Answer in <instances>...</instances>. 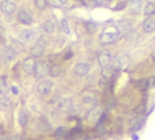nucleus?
Masks as SVG:
<instances>
[{"instance_id": "nucleus-12", "label": "nucleus", "mask_w": 155, "mask_h": 140, "mask_svg": "<svg viewBox=\"0 0 155 140\" xmlns=\"http://www.w3.org/2000/svg\"><path fill=\"white\" fill-rule=\"evenodd\" d=\"M142 6V0H129V7L133 14H139Z\"/></svg>"}, {"instance_id": "nucleus-9", "label": "nucleus", "mask_w": 155, "mask_h": 140, "mask_svg": "<svg viewBox=\"0 0 155 140\" xmlns=\"http://www.w3.org/2000/svg\"><path fill=\"white\" fill-rule=\"evenodd\" d=\"M116 29L117 31H119V33L125 35L128 33L131 30V24L129 21H126V20H122L119 21L116 24Z\"/></svg>"}, {"instance_id": "nucleus-39", "label": "nucleus", "mask_w": 155, "mask_h": 140, "mask_svg": "<svg viewBox=\"0 0 155 140\" xmlns=\"http://www.w3.org/2000/svg\"><path fill=\"white\" fill-rule=\"evenodd\" d=\"M90 1H92V0H90Z\"/></svg>"}, {"instance_id": "nucleus-33", "label": "nucleus", "mask_w": 155, "mask_h": 140, "mask_svg": "<svg viewBox=\"0 0 155 140\" xmlns=\"http://www.w3.org/2000/svg\"><path fill=\"white\" fill-rule=\"evenodd\" d=\"M12 92L14 93L15 95H17L18 94V88L16 87H12Z\"/></svg>"}, {"instance_id": "nucleus-27", "label": "nucleus", "mask_w": 155, "mask_h": 140, "mask_svg": "<svg viewBox=\"0 0 155 140\" xmlns=\"http://www.w3.org/2000/svg\"><path fill=\"white\" fill-rule=\"evenodd\" d=\"M136 87L140 90H145L148 87V81L146 82L145 80H139L136 83Z\"/></svg>"}, {"instance_id": "nucleus-10", "label": "nucleus", "mask_w": 155, "mask_h": 140, "mask_svg": "<svg viewBox=\"0 0 155 140\" xmlns=\"http://www.w3.org/2000/svg\"><path fill=\"white\" fill-rule=\"evenodd\" d=\"M30 53L32 54L33 57L35 58H41L42 55L44 53V46L42 43H40V41L35 45L34 46H32L30 49Z\"/></svg>"}, {"instance_id": "nucleus-30", "label": "nucleus", "mask_w": 155, "mask_h": 140, "mask_svg": "<svg viewBox=\"0 0 155 140\" xmlns=\"http://www.w3.org/2000/svg\"><path fill=\"white\" fill-rule=\"evenodd\" d=\"M96 28H97L96 25L94 24V23H92V22H89V23L86 24V29H87V31L90 32V33H92V34L94 33V32L96 31Z\"/></svg>"}, {"instance_id": "nucleus-21", "label": "nucleus", "mask_w": 155, "mask_h": 140, "mask_svg": "<svg viewBox=\"0 0 155 140\" xmlns=\"http://www.w3.org/2000/svg\"><path fill=\"white\" fill-rule=\"evenodd\" d=\"M113 71H114V68H112V67H104L103 68V71H102V75L104 76V78L108 79L112 77V76L113 75Z\"/></svg>"}, {"instance_id": "nucleus-19", "label": "nucleus", "mask_w": 155, "mask_h": 140, "mask_svg": "<svg viewBox=\"0 0 155 140\" xmlns=\"http://www.w3.org/2000/svg\"><path fill=\"white\" fill-rule=\"evenodd\" d=\"M18 122L22 126H25L27 122H28V116L23 110L20 111L19 114H18Z\"/></svg>"}, {"instance_id": "nucleus-23", "label": "nucleus", "mask_w": 155, "mask_h": 140, "mask_svg": "<svg viewBox=\"0 0 155 140\" xmlns=\"http://www.w3.org/2000/svg\"><path fill=\"white\" fill-rule=\"evenodd\" d=\"M49 73L52 77H58L61 74V69L58 66H56V65H54V66H52L50 68Z\"/></svg>"}, {"instance_id": "nucleus-1", "label": "nucleus", "mask_w": 155, "mask_h": 140, "mask_svg": "<svg viewBox=\"0 0 155 140\" xmlns=\"http://www.w3.org/2000/svg\"><path fill=\"white\" fill-rule=\"evenodd\" d=\"M49 72V68L47 67V65L45 64L43 61L37 62L35 65V76L37 77V78H43Z\"/></svg>"}, {"instance_id": "nucleus-2", "label": "nucleus", "mask_w": 155, "mask_h": 140, "mask_svg": "<svg viewBox=\"0 0 155 140\" xmlns=\"http://www.w3.org/2000/svg\"><path fill=\"white\" fill-rule=\"evenodd\" d=\"M52 87L53 82L50 79H44L38 84L37 87H36V90L41 95H47L52 90Z\"/></svg>"}, {"instance_id": "nucleus-14", "label": "nucleus", "mask_w": 155, "mask_h": 140, "mask_svg": "<svg viewBox=\"0 0 155 140\" xmlns=\"http://www.w3.org/2000/svg\"><path fill=\"white\" fill-rule=\"evenodd\" d=\"M35 34L28 29H25L19 34V40L24 43H28L33 40Z\"/></svg>"}, {"instance_id": "nucleus-37", "label": "nucleus", "mask_w": 155, "mask_h": 140, "mask_svg": "<svg viewBox=\"0 0 155 140\" xmlns=\"http://www.w3.org/2000/svg\"><path fill=\"white\" fill-rule=\"evenodd\" d=\"M122 1H123H123H125V0H122Z\"/></svg>"}, {"instance_id": "nucleus-7", "label": "nucleus", "mask_w": 155, "mask_h": 140, "mask_svg": "<svg viewBox=\"0 0 155 140\" xmlns=\"http://www.w3.org/2000/svg\"><path fill=\"white\" fill-rule=\"evenodd\" d=\"M118 37V33L117 32H104L101 35V42L103 44H111L116 40Z\"/></svg>"}, {"instance_id": "nucleus-38", "label": "nucleus", "mask_w": 155, "mask_h": 140, "mask_svg": "<svg viewBox=\"0 0 155 140\" xmlns=\"http://www.w3.org/2000/svg\"><path fill=\"white\" fill-rule=\"evenodd\" d=\"M154 69H155V66H154Z\"/></svg>"}, {"instance_id": "nucleus-25", "label": "nucleus", "mask_w": 155, "mask_h": 140, "mask_svg": "<svg viewBox=\"0 0 155 140\" xmlns=\"http://www.w3.org/2000/svg\"><path fill=\"white\" fill-rule=\"evenodd\" d=\"M127 63V58L124 57V55H122L119 58L116 59V68H120L121 67H123L124 65Z\"/></svg>"}, {"instance_id": "nucleus-32", "label": "nucleus", "mask_w": 155, "mask_h": 140, "mask_svg": "<svg viewBox=\"0 0 155 140\" xmlns=\"http://www.w3.org/2000/svg\"><path fill=\"white\" fill-rule=\"evenodd\" d=\"M148 87H155V77H151L149 78V80H148Z\"/></svg>"}, {"instance_id": "nucleus-13", "label": "nucleus", "mask_w": 155, "mask_h": 140, "mask_svg": "<svg viewBox=\"0 0 155 140\" xmlns=\"http://www.w3.org/2000/svg\"><path fill=\"white\" fill-rule=\"evenodd\" d=\"M89 71V66L85 63H79L75 66V72L77 76L79 77H84L88 73Z\"/></svg>"}, {"instance_id": "nucleus-4", "label": "nucleus", "mask_w": 155, "mask_h": 140, "mask_svg": "<svg viewBox=\"0 0 155 140\" xmlns=\"http://www.w3.org/2000/svg\"><path fill=\"white\" fill-rule=\"evenodd\" d=\"M101 116H102V109L99 107H97L93 108L92 110H90L87 116V120L91 124H96L100 120V118H101Z\"/></svg>"}, {"instance_id": "nucleus-28", "label": "nucleus", "mask_w": 155, "mask_h": 140, "mask_svg": "<svg viewBox=\"0 0 155 140\" xmlns=\"http://www.w3.org/2000/svg\"><path fill=\"white\" fill-rule=\"evenodd\" d=\"M34 3L39 9H44L46 6V0H34Z\"/></svg>"}, {"instance_id": "nucleus-16", "label": "nucleus", "mask_w": 155, "mask_h": 140, "mask_svg": "<svg viewBox=\"0 0 155 140\" xmlns=\"http://www.w3.org/2000/svg\"><path fill=\"white\" fill-rule=\"evenodd\" d=\"M143 29L145 32H152L155 29V20L151 17H148L146 20L143 22Z\"/></svg>"}, {"instance_id": "nucleus-26", "label": "nucleus", "mask_w": 155, "mask_h": 140, "mask_svg": "<svg viewBox=\"0 0 155 140\" xmlns=\"http://www.w3.org/2000/svg\"><path fill=\"white\" fill-rule=\"evenodd\" d=\"M11 105V101L8 97H3L2 98H0V106L2 107H9Z\"/></svg>"}, {"instance_id": "nucleus-15", "label": "nucleus", "mask_w": 155, "mask_h": 140, "mask_svg": "<svg viewBox=\"0 0 155 140\" xmlns=\"http://www.w3.org/2000/svg\"><path fill=\"white\" fill-rule=\"evenodd\" d=\"M59 108L63 112H69L73 108V102L69 98H63L59 102Z\"/></svg>"}, {"instance_id": "nucleus-6", "label": "nucleus", "mask_w": 155, "mask_h": 140, "mask_svg": "<svg viewBox=\"0 0 155 140\" xmlns=\"http://www.w3.org/2000/svg\"><path fill=\"white\" fill-rule=\"evenodd\" d=\"M111 59H112L111 52L109 50H104L101 54L99 55L98 61H99L100 66H101L102 68H104V67H107L108 65L110 64Z\"/></svg>"}, {"instance_id": "nucleus-36", "label": "nucleus", "mask_w": 155, "mask_h": 140, "mask_svg": "<svg viewBox=\"0 0 155 140\" xmlns=\"http://www.w3.org/2000/svg\"><path fill=\"white\" fill-rule=\"evenodd\" d=\"M152 58L155 60V54H153V55H152Z\"/></svg>"}, {"instance_id": "nucleus-11", "label": "nucleus", "mask_w": 155, "mask_h": 140, "mask_svg": "<svg viewBox=\"0 0 155 140\" xmlns=\"http://www.w3.org/2000/svg\"><path fill=\"white\" fill-rule=\"evenodd\" d=\"M2 55H3L5 61L11 62L16 58V50L14 48H12L11 46H7V48H5L3 49Z\"/></svg>"}, {"instance_id": "nucleus-31", "label": "nucleus", "mask_w": 155, "mask_h": 140, "mask_svg": "<svg viewBox=\"0 0 155 140\" xmlns=\"http://www.w3.org/2000/svg\"><path fill=\"white\" fill-rule=\"evenodd\" d=\"M65 132H66L65 127H63V126L58 127V128L56 129V134H54V136H62L63 134H65Z\"/></svg>"}, {"instance_id": "nucleus-29", "label": "nucleus", "mask_w": 155, "mask_h": 140, "mask_svg": "<svg viewBox=\"0 0 155 140\" xmlns=\"http://www.w3.org/2000/svg\"><path fill=\"white\" fill-rule=\"evenodd\" d=\"M61 27H62V29L63 31L65 32L66 34H70V28H69V26H68V23L66 19H63L62 22H61Z\"/></svg>"}, {"instance_id": "nucleus-3", "label": "nucleus", "mask_w": 155, "mask_h": 140, "mask_svg": "<svg viewBox=\"0 0 155 140\" xmlns=\"http://www.w3.org/2000/svg\"><path fill=\"white\" fill-rule=\"evenodd\" d=\"M0 10L6 16L12 15L16 11V5L11 0H4L0 4Z\"/></svg>"}, {"instance_id": "nucleus-8", "label": "nucleus", "mask_w": 155, "mask_h": 140, "mask_svg": "<svg viewBox=\"0 0 155 140\" xmlns=\"http://www.w3.org/2000/svg\"><path fill=\"white\" fill-rule=\"evenodd\" d=\"M18 20L21 24H24V25H26V26H29L32 24L33 22V18H32V16L30 15V13H28L27 11H25V10H21L18 13Z\"/></svg>"}, {"instance_id": "nucleus-22", "label": "nucleus", "mask_w": 155, "mask_h": 140, "mask_svg": "<svg viewBox=\"0 0 155 140\" xmlns=\"http://www.w3.org/2000/svg\"><path fill=\"white\" fill-rule=\"evenodd\" d=\"M144 13H145V15H147V16L154 14L155 13V4L154 3L147 4L146 6H145V9H144Z\"/></svg>"}, {"instance_id": "nucleus-18", "label": "nucleus", "mask_w": 155, "mask_h": 140, "mask_svg": "<svg viewBox=\"0 0 155 140\" xmlns=\"http://www.w3.org/2000/svg\"><path fill=\"white\" fill-rule=\"evenodd\" d=\"M38 126H39L40 130H42V131H44V132H47L51 129V125L45 117H41Z\"/></svg>"}, {"instance_id": "nucleus-24", "label": "nucleus", "mask_w": 155, "mask_h": 140, "mask_svg": "<svg viewBox=\"0 0 155 140\" xmlns=\"http://www.w3.org/2000/svg\"><path fill=\"white\" fill-rule=\"evenodd\" d=\"M48 2L53 6L60 7V6H63L66 5V2H67V0H48Z\"/></svg>"}, {"instance_id": "nucleus-34", "label": "nucleus", "mask_w": 155, "mask_h": 140, "mask_svg": "<svg viewBox=\"0 0 155 140\" xmlns=\"http://www.w3.org/2000/svg\"><path fill=\"white\" fill-rule=\"evenodd\" d=\"M4 35H5V30H4L3 27L0 26V37H3Z\"/></svg>"}, {"instance_id": "nucleus-5", "label": "nucleus", "mask_w": 155, "mask_h": 140, "mask_svg": "<svg viewBox=\"0 0 155 140\" xmlns=\"http://www.w3.org/2000/svg\"><path fill=\"white\" fill-rule=\"evenodd\" d=\"M35 65H36V62L34 58H27L25 59L23 63V69L26 74L32 75L35 72Z\"/></svg>"}, {"instance_id": "nucleus-17", "label": "nucleus", "mask_w": 155, "mask_h": 140, "mask_svg": "<svg viewBox=\"0 0 155 140\" xmlns=\"http://www.w3.org/2000/svg\"><path fill=\"white\" fill-rule=\"evenodd\" d=\"M9 92L8 88V84L4 77H0V95L2 96H6Z\"/></svg>"}, {"instance_id": "nucleus-20", "label": "nucleus", "mask_w": 155, "mask_h": 140, "mask_svg": "<svg viewBox=\"0 0 155 140\" xmlns=\"http://www.w3.org/2000/svg\"><path fill=\"white\" fill-rule=\"evenodd\" d=\"M44 29L46 33H53L56 29V25L52 20H47L44 24Z\"/></svg>"}, {"instance_id": "nucleus-35", "label": "nucleus", "mask_w": 155, "mask_h": 140, "mask_svg": "<svg viewBox=\"0 0 155 140\" xmlns=\"http://www.w3.org/2000/svg\"><path fill=\"white\" fill-rule=\"evenodd\" d=\"M73 57V53L72 52H68L67 54H66V59H69L70 58H72Z\"/></svg>"}]
</instances>
